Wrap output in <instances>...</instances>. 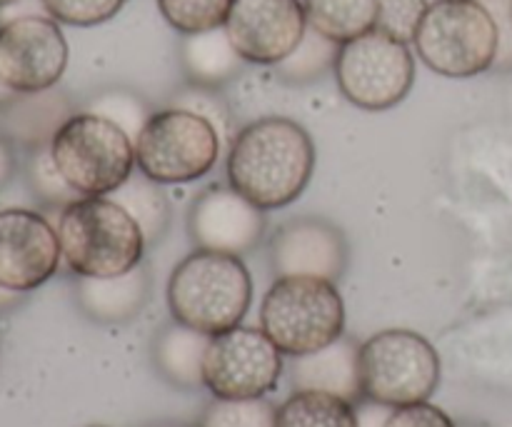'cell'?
I'll return each mask as SVG.
<instances>
[{
	"mask_svg": "<svg viewBox=\"0 0 512 427\" xmlns=\"http://www.w3.org/2000/svg\"><path fill=\"white\" fill-rule=\"evenodd\" d=\"M15 3H18V0H0V10L10 8V5H15Z\"/></svg>",
	"mask_w": 512,
	"mask_h": 427,
	"instance_id": "38",
	"label": "cell"
},
{
	"mask_svg": "<svg viewBox=\"0 0 512 427\" xmlns=\"http://www.w3.org/2000/svg\"><path fill=\"white\" fill-rule=\"evenodd\" d=\"M45 13L60 25L73 28H95L113 20L128 0H40Z\"/></svg>",
	"mask_w": 512,
	"mask_h": 427,
	"instance_id": "30",
	"label": "cell"
},
{
	"mask_svg": "<svg viewBox=\"0 0 512 427\" xmlns=\"http://www.w3.org/2000/svg\"><path fill=\"white\" fill-rule=\"evenodd\" d=\"M110 198L133 215V220L140 225L148 245L163 238L165 228L170 223V205L160 183H155V180H150L148 175H143L138 170Z\"/></svg>",
	"mask_w": 512,
	"mask_h": 427,
	"instance_id": "23",
	"label": "cell"
},
{
	"mask_svg": "<svg viewBox=\"0 0 512 427\" xmlns=\"http://www.w3.org/2000/svg\"><path fill=\"white\" fill-rule=\"evenodd\" d=\"M15 95H18V93H13V90H10L8 85H5L3 80H0V108H5V105H8L10 100L15 98Z\"/></svg>",
	"mask_w": 512,
	"mask_h": 427,
	"instance_id": "36",
	"label": "cell"
},
{
	"mask_svg": "<svg viewBox=\"0 0 512 427\" xmlns=\"http://www.w3.org/2000/svg\"><path fill=\"white\" fill-rule=\"evenodd\" d=\"M393 410L395 408L373 403V400H360L358 403V427H385Z\"/></svg>",
	"mask_w": 512,
	"mask_h": 427,
	"instance_id": "34",
	"label": "cell"
},
{
	"mask_svg": "<svg viewBox=\"0 0 512 427\" xmlns=\"http://www.w3.org/2000/svg\"><path fill=\"white\" fill-rule=\"evenodd\" d=\"M363 398L388 408L428 403L440 385V355L413 330H383L360 345Z\"/></svg>",
	"mask_w": 512,
	"mask_h": 427,
	"instance_id": "7",
	"label": "cell"
},
{
	"mask_svg": "<svg viewBox=\"0 0 512 427\" xmlns=\"http://www.w3.org/2000/svg\"><path fill=\"white\" fill-rule=\"evenodd\" d=\"M338 53L340 43L325 38L323 33H318V30H313L308 25L298 48H295L288 58L280 60V63L275 65V73H278V78L288 85L315 83V80L323 78L325 73L335 70Z\"/></svg>",
	"mask_w": 512,
	"mask_h": 427,
	"instance_id": "24",
	"label": "cell"
},
{
	"mask_svg": "<svg viewBox=\"0 0 512 427\" xmlns=\"http://www.w3.org/2000/svg\"><path fill=\"white\" fill-rule=\"evenodd\" d=\"M428 8V0H378V25L375 28L410 45L418 35Z\"/></svg>",
	"mask_w": 512,
	"mask_h": 427,
	"instance_id": "31",
	"label": "cell"
},
{
	"mask_svg": "<svg viewBox=\"0 0 512 427\" xmlns=\"http://www.w3.org/2000/svg\"><path fill=\"white\" fill-rule=\"evenodd\" d=\"M275 427H358V408L315 390H295L278 408Z\"/></svg>",
	"mask_w": 512,
	"mask_h": 427,
	"instance_id": "22",
	"label": "cell"
},
{
	"mask_svg": "<svg viewBox=\"0 0 512 427\" xmlns=\"http://www.w3.org/2000/svg\"><path fill=\"white\" fill-rule=\"evenodd\" d=\"M70 115H75L73 105L60 90L18 93L5 108H0V133L30 153V150L48 148Z\"/></svg>",
	"mask_w": 512,
	"mask_h": 427,
	"instance_id": "17",
	"label": "cell"
},
{
	"mask_svg": "<svg viewBox=\"0 0 512 427\" xmlns=\"http://www.w3.org/2000/svg\"><path fill=\"white\" fill-rule=\"evenodd\" d=\"M95 427H98V425H95Z\"/></svg>",
	"mask_w": 512,
	"mask_h": 427,
	"instance_id": "40",
	"label": "cell"
},
{
	"mask_svg": "<svg viewBox=\"0 0 512 427\" xmlns=\"http://www.w3.org/2000/svg\"><path fill=\"white\" fill-rule=\"evenodd\" d=\"M70 48L58 20L20 15L0 25V80L13 93L55 88L68 68Z\"/></svg>",
	"mask_w": 512,
	"mask_h": 427,
	"instance_id": "11",
	"label": "cell"
},
{
	"mask_svg": "<svg viewBox=\"0 0 512 427\" xmlns=\"http://www.w3.org/2000/svg\"><path fill=\"white\" fill-rule=\"evenodd\" d=\"M88 113H95L100 115V118L110 120V123H115L118 128H123L133 140H138L143 125L148 123V118L153 115L148 110V103H145L138 93L125 88H110L95 95L88 103Z\"/></svg>",
	"mask_w": 512,
	"mask_h": 427,
	"instance_id": "29",
	"label": "cell"
},
{
	"mask_svg": "<svg viewBox=\"0 0 512 427\" xmlns=\"http://www.w3.org/2000/svg\"><path fill=\"white\" fill-rule=\"evenodd\" d=\"M308 25L335 43H348L378 25V0H305Z\"/></svg>",
	"mask_w": 512,
	"mask_h": 427,
	"instance_id": "21",
	"label": "cell"
},
{
	"mask_svg": "<svg viewBox=\"0 0 512 427\" xmlns=\"http://www.w3.org/2000/svg\"><path fill=\"white\" fill-rule=\"evenodd\" d=\"M210 335L198 333L188 325L173 320L165 325L153 343V360L158 373L170 385L183 390L205 388L203 385V360L208 353Z\"/></svg>",
	"mask_w": 512,
	"mask_h": 427,
	"instance_id": "19",
	"label": "cell"
},
{
	"mask_svg": "<svg viewBox=\"0 0 512 427\" xmlns=\"http://www.w3.org/2000/svg\"><path fill=\"white\" fill-rule=\"evenodd\" d=\"M495 18L500 33V50L495 68H512V0H480Z\"/></svg>",
	"mask_w": 512,
	"mask_h": 427,
	"instance_id": "33",
	"label": "cell"
},
{
	"mask_svg": "<svg viewBox=\"0 0 512 427\" xmlns=\"http://www.w3.org/2000/svg\"><path fill=\"white\" fill-rule=\"evenodd\" d=\"M60 253L58 230L35 210H0V290L30 293L48 283Z\"/></svg>",
	"mask_w": 512,
	"mask_h": 427,
	"instance_id": "12",
	"label": "cell"
},
{
	"mask_svg": "<svg viewBox=\"0 0 512 427\" xmlns=\"http://www.w3.org/2000/svg\"><path fill=\"white\" fill-rule=\"evenodd\" d=\"M223 143L213 125L183 108L158 110L135 140V165L160 185L205 178L218 165Z\"/></svg>",
	"mask_w": 512,
	"mask_h": 427,
	"instance_id": "8",
	"label": "cell"
},
{
	"mask_svg": "<svg viewBox=\"0 0 512 427\" xmlns=\"http://www.w3.org/2000/svg\"><path fill=\"white\" fill-rule=\"evenodd\" d=\"M150 275L143 268L113 278H78L75 298L90 320L103 325H123L133 320L148 303Z\"/></svg>",
	"mask_w": 512,
	"mask_h": 427,
	"instance_id": "18",
	"label": "cell"
},
{
	"mask_svg": "<svg viewBox=\"0 0 512 427\" xmlns=\"http://www.w3.org/2000/svg\"><path fill=\"white\" fill-rule=\"evenodd\" d=\"M333 73L350 105L380 113L408 98L415 83V58L408 43L375 28L340 45Z\"/></svg>",
	"mask_w": 512,
	"mask_h": 427,
	"instance_id": "9",
	"label": "cell"
},
{
	"mask_svg": "<svg viewBox=\"0 0 512 427\" xmlns=\"http://www.w3.org/2000/svg\"><path fill=\"white\" fill-rule=\"evenodd\" d=\"M15 145L0 133V190L13 180L15 175Z\"/></svg>",
	"mask_w": 512,
	"mask_h": 427,
	"instance_id": "35",
	"label": "cell"
},
{
	"mask_svg": "<svg viewBox=\"0 0 512 427\" xmlns=\"http://www.w3.org/2000/svg\"><path fill=\"white\" fill-rule=\"evenodd\" d=\"M228 183L260 210H280L305 193L315 173V145L290 118L268 115L238 130L228 153Z\"/></svg>",
	"mask_w": 512,
	"mask_h": 427,
	"instance_id": "1",
	"label": "cell"
},
{
	"mask_svg": "<svg viewBox=\"0 0 512 427\" xmlns=\"http://www.w3.org/2000/svg\"><path fill=\"white\" fill-rule=\"evenodd\" d=\"M458 427H488V425H483V423H460Z\"/></svg>",
	"mask_w": 512,
	"mask_h": 427,
	"instance_id": "39",
	"label": "cell"
},
{
	"mask_svg": "<svg viewBox=\"0 0 512 427\" xmlns=\"http://www.w3.org/2000/svg\"><path fill=\"white\" fill-rule=\"evenodd\" d=\"M223 28L245 63L275 68L298 48L308 18L300 0H235Z\"/></svg>",
	"mask_w": 512,
	"mask_h": 427,
	"instance_id": "13",
	"label": "cell"
},
{
	"mask_svg": "<svg viewBox=\"0 0 512 427\" xmlns=\"http://www.w3.org/2000/svg\"><path fill=\"white\" fill-rule=\"evenodd\" d=\"M385 427H458L440 408L430 403H415L395 408Z\"/></svg>",
	"mask_w": 512,
	"mask_h": 427,
	"instance_id": "32",
	"label": "cell"
},
{
	"mask_svg": "<svg viewBox=\"0 0 512 427\" xmlns=\"http://www.w3.org/2000/svg\"><path fill=\"white\" fill-rule=\"evenodd\" d=\"M50 153L78 195H113L135 173V140L88 110L65 120Z\"/></svg>",
	"mask_w": 512,
	"mask_h": 427,
	"instance_id": "6",
	"label": "cell"
},
{
	"mask_svg": "<svg viewBox=\"0 0 512 427\" xmlns=\"http://www.w3.org/2000/svg\"><path fill=\"white\" fill-rule=\"evenodd\" d=\"M275 420H278V408L265 398H215L200 415L198 427H275Z\"/></svg>",
	"mask_w": 512,
	"mask_h": 427,
	"instance_id": "27",
	"label": "cell"
},
{
	"mask_svg": "<svg viewBox=\"0 0 512 427\" xmlns=\"http://www.w3.org/2000/svg\"><path fill=\"white\" fill-rule=\"evenodd\" d=\"M180 65L193 85L220 88L238 78L245 60L230 43L225 28L205 30V33L183 35L180 43Z\"/></svg>",
	"mask_w": 512,
	"mask_h": 427,
	"instance_id": "20",
	"label": "cell"
},
{
	"mask_svg": "<svg viewBox=\"0 0 512 427\" xmlns=\"http://www.w3.org/2000/svg\"><path fill=\"white\" fill-rule=\"evenodd\" d=\"M173 108L190 110V113L208 120V123L218 130L223 148L225 145L230 148L233 138L238 135V125H235L233 110H230L228 100L218 93V88H203V85L190 83L188 88L180 90V93L175 95Z\"/></svg>",
	"mask_w": 512,
	"mask_h": 427,
	"instance_id": "28",
	"label": "cell"
},
{
	"mask_svg": "<svg viewBox=\"0 0 512 427\" xmlns=\"http://www.w3.org/2000/svg\"><path fill=\"white\" fill-rule=\"evenodd\" d=\"M293 385L295 390L330 393L358 405L360 400H365L363 378H360V345L343 335L315 353L300 355L293 363Z\"/></svg>",
	"mask_w": 512,
	"mask_h": 427,
	"instance_id": "16",
	"label": "cell"
},
{
	"mask_svg": "<svg viewBox=\"0 0 512 427\" xmlns=\"http://www.w3.org/2000/svg\"><path fill=\"white\" fill-rule=\"evenodd\" d=\"M165 23L180 35L223 28L235 0H155Z\"/></svg>",
	"mask_w": 512,
	"mask_h": 427,
	"instance_id": "25",
	"label": "cell"
},
{
	"mask_svg": "<svg viewBox=\"0 0 512 427\" xmlns=\"http://www.w3.org/2000/svg\"><path fill=\"white\" fill-rule=\"evenodd\" d=\"M253 303V278L240 255L195 250L175 265L168 280L173 320L215 335L238 328Z\"/></svg>",
	"mask_w": 512,
	"mask_h": 427,
	"instance_id": "3",
	"label": "cell"
},
{
	"mask_svg": "<svg viewBox=\"0 0 512 427\" xmlns=\"http://www.w3.org/2000/svg\"><path fill=\"white\" fill-rule=\"evenodd\" d=\"M25 180H28V188L45 208H60L70 205L73 200H78L80 195L75 193L68 185V180L63 178V173L55 165L53 153L48 148L30 150L28 153V165H25Z\"/></svg>",
	"mask_w": 512,
	"mask_h": 427,
	"instance_id": "26",
	"label": "cell"
},
{
	"mask_svg": "<svg viewBox=\"0 0 512 427\" xmlns=\"http://www.w3.org/2000/svg\"><path fill=\"white\" fill-rule=\"evenodd\" d=\"M260 330L283 355L315 353L345 333V303L333 280L275 278L260 305Z\"/></svg>",
	"mask_w": 512,
	"mask_h": 427,
	"instance_id": "4",
	"label": "cell"
},
{
	"mask_svg": "<svg viewBox=\"0 0 512 427\" xmlns=\"http://www.w3.org/2000/svg\"><path fill=\"white\" fill-rule=\"evenodd\" d=\"M413 45L433 73L463 80L495 68L500 33L480 0H435Z\"/></svg>",
	"mask_w": 512,
	"mask_h": 427,
	"instance_id": "5",
	"label": "cell"
},
{
	"mask_svg": "<svg viewBox=\"0 0 512 427\" xmlns=\"http://www.w3.org/2000/svg\"><path fill=\"white\" fill-rule=\"evenodd\" d=\"M283 353L258 328H238L210 338L203 360V385L213 398L253 400L278 388Z\"/></svg>",
	"mask_w": 512,
	"mask_h": 427,
	"instance_id": "10",
	"label": "cell"
},
{
	"mask_svg": "<svg viewBox=\"0 0 512 427\" xmlns=\"http://www.w3.org/2000/svg\"><path fill=\"white\" fill-rule=\"evenodd\" d=\"M65 265L78 278H113L143 263V230L110 195H80L58 215Z\"/></svg>",
	"mask_w": 512,
	"mask_h": 427,
	"instance_id": "2",
	"label": "cell"
},
{
	"mask_svg": "<svg viewBox=\"0 0 512 427\" xmlns=\"http://www.w3.org/2000/svg\"><path fill=\"white\" fill-rule=\"evenodd\" d=\"M265 210L230 185H213L195 198L188 230L200 250L240 255L255 248L265 233Z\"/></svg>",
	"mask_w": 512,
	"mask_h": 427,
	"instance_id": "14",
	"label": "cell"
},
{
	"mask_svg": "<svg viewBox=\"0 0 512 427\" xmlns=\"http://www.w3.org/2000/svg\"><path fill=\"white\" fill-rule=\"evenodd\" d=\"M270 263L275 278L338 280L348 265V243L328 220L295 218L280 225L270 240Z\"/></svg>",
	"mask_w": 512,
	"mask_h": 427,
	"instance_id": "15",
	"label": "cell"
},
{
	"mask_svg": "<svg viewBox=\"0 0 512 427\" xmlns=\"http://www.w3.org/2000/svg\"><path fill=\"white\" fill-rule=\"evenodd\" d=\"M150 427H190V425H183V423H158V425H150Z\"/></svg>",
	"mask_w": 512,
	"mask_h": 427,
	"instance_id": "37",
	"label": "cell"
}]
</instances>
